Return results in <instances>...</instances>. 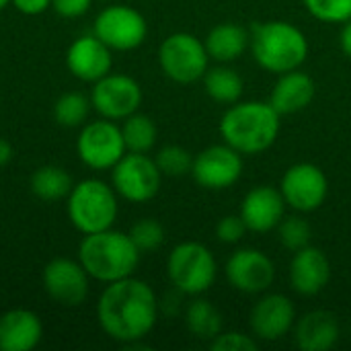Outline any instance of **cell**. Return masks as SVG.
<instances>
[{
	"label": "cell",
	"instance_id": "cell-1",
	"mask_svg": "<svg viewBox=\"0 0 351 351\" xmlns=\"http://www.w3.org/2000/svg\"><path fill=\"white\" fill-rule=\"evenodd\" d=\"M97 319L111 339L132 346L144 339L156 325V294L146 282L134 276L111 282L97 302Z\"/></svg>",
	"mask_w": 351,
	"mask_h": 351
},
{
	"label": "cell",
	"instance_id": "cell-2",
	"mask_svg": "<svg viewBox=\"0 0 351 351\" xmlns=\"http://www.w3.org/2000/svg\"><path fill=\"white\" fill-rule=\"evenodd\" d=\"M282 115L269 101H237L220 121V134L228 146L243 156H255L269 150L282 125Z\"/></svg>",
	"mask_w": 351,
	"mask_h": 351
},
{
	"label": "cell",
	"instance_id": "cell-3",
	"mask_svg": "<svg viewBox=\"0 0 351 351\" xmlns=\"http://www.w3.org/2000/svg\"><path fill=\"white\" fill-rule=\"evenodd\" d=\"M140 255L142 253L130 234L113 228L84 234L78 247V261L93 280L103 284L134 276L140 263Z\"/></svg>",
	"mask_w": 351,
	"mask_h": 351
},
{
	"label": "cell",
	"instance_id": "cell-4",
	"mask_svg": "<svg viewBox=\"0 0 351 351\" xmlns=\"http://www.w3.org/2000/svg\"><path fill=\"white\" fill-rule=\"evenodd\" d=\"M308 39L292 23L265 21L255 23L251 29V51L255 62L271 72L284 74L298 70L308 58Z\"/></svg>",
	"mask_w": 351,
	"mask_h": 351
},
{
	"label": "cell",
	"instance_id": "cell-5",
	"mask_svg": "<svg viewBox=\"0 0 351 351\" xmlns=\"http://www.w3.org/2000/svg\"><path fill=\"white\" fill-rule=\"evenodd\" d=\"M66 202L68 218L72 226L82 234L113 228L117 220V193L113 185H107L105 181L82 179L80 183H74Z\"/></svg>",
	"mask_w": 351,
	"mask_h": 351
},
{
	"label": "cell",
	"instance_id": "cell-6",
	"mask_svg": "<svg viewBox=\"0 0 351 351\" xmlns=\"http://www.w3.org/2000/svg\"><path fill=\"white\" fill-rule=\"evenodd\" d=\"M167 274L171 284L185 296H199L208 292L218 278V263L214 253L195 241L179 243L169 259Z\"/></svg>",
	"mask_w": 351,
	"mask_h": 351
},
{
	"label": "cell",
	"instance_id": "cell-7",
	"mask_svg": "<svg viewBox=\"0 0 351 351\" xmlns=\"http://www.w3.org/2000/svg\"><path fill=\"white\" fill-rule=\"evenodd\" d=\"M158 64L167 78L179 84H193L208 72L210 56L206 43L193 33H173L158 47Z\"/></svg>",
	"mask_w": 351,
	"mask_h": 351
},
{
	"label": "cell",
	"instance_id": "cell-8",
	"mask_svg": "<svg viewBox=\"0 0 351 351\" xmlns=\"http://www.w3.org/2000/svg\"><path fill=\"white\" fill-rule=\"evenodd\" d=\"M162 173L146 152H125L111 169V185L119 197L132 204H146L160 191Z\"/></svg>",
	"mask_w": 351,
	"mask_h": 351
},
{
	"label": "cell",
	"instance_id": "cell-9",
	"mask_svg": "<svg viewBox=\"0 0 351 351\" xmlns=\"http://www.w3.org/2000/svg\"><path fill=\"white\" fill-rule=\"evenodd\" d=\"M76 152L88 169L111 171L128 152L121 136V125L105 117L84 123L76 140Z\"/></svg>",
	"mask_w": 351,
	"mask_h": 351
},
{
	"label": "cell",
	"instance_id": "cell-10",
	"mask_svg": "<svg viewBox=\"0 0 351 351\" xmlns=\"http://www.w3.org/2000/svg\"><path fill=\"white\" fill-rule=\"evenodd\" d=\"M93 33L113 51H132L146 41L148 23L140 10L128 4H113L97 14Z\"/></svg>",
	"mask_w": 351,
	"mask_h": 351
},
{
	"label": "cell",
	"instance_id": "cell-11",
	"mask_svg": "<svg viewBox=\"0 0 351 351\" xmlns=\"http://www.w3.org/2000/svg\"><path fill=\"white\" fill-rule=\"evenodd\" d=\"M90 105L101 117L111 121H123L140 109L142 86L128 74L109 72L107 76L93 82Z\"/></svg>",
	"mask_w": 351,
	"mask_h": 351
},
{
	"label": "cell",
	"instance_id": "cell-12",
	"mask_svg": "<svg viewBox=\"0 0 351 351\" xmlns=\"http://www.w3.org/2000/svg\"><path fill=\"white\" fill-rule=\"evenodd\" d=\"M280 191L286 199V206L300 214H308L325 204L329 181L321 167L313 162H296L284 173Z\"/></svg>",
	"mask_w": 351,
	"mask_h": 351
},
{
	"label": "cell",
	"instance_id": "cell-13",
	"mask_svg": "<svg viewBox=\"0 0 351 351\" xmlns=\"http://www.w3.org/2000/svg\"><path fill=\"white\" fill-rule=\"evenodd\" d=\"M243 167V154L224 142L208 146L193 156L191 177L199 187L208 191H220L232 187L241 179Z\"/></svg>",
	"mask_w": 351,
	"mask_h": 351
},
{
	"label": "cell",
	"instance_id": "cell-14",
	"mask_svg": "<svg viewBox=\"0 0 351 351\" xmlns=\"http://www.w3.org/2000/svg\"><path fill=\"white\" fill-rule=\"evenodd\" d=\"M88 278L82 263L68 257L51 259L41 271L45 294L62 306H80L86 300Z\"/></svg>",
	"mask_w": 351,
	"mask_h": 351
},
{
	"label": "cell",
	"instance_id": "cell-15",
	"mask_svg": "<svg viewBox=\"0 0 351 351\" xmlns=\"http://www.w3.org/2000/svg\"><path fill=\"white\" fill-rule=\"evenodd\" d=\"M224 276L237 292L263 294L276 280V265L259 249H239L228 257Z\"/></svg>",
	"mask_w": 351,
	"mask_h": 351
},
{
	"label": "cell",
	"instance_id": "cell-16",
	"mask_svg": "<svg viewBox=\"0 0 351 351\" xmlns=\"http://www.w3.org/2000/svg\"><path fill=\"white\" fill-rule=\"evenodd\" d=\"M296 323V306L284 294H263L249 315L253 337L261 341H280Z\"/></svg>",
	"mask_w": 351,
	"mask_h": 351
},
{
	"label": "cell",
	"instance_id": "cell-17",
	"mask_svg": "<svg viewBox=\"0 0 351 351\" xmlns=\"http://www.w3.org/2000/svg\"><path fill=\"white\" fill-rule=\"evenodd\" d=\"M66 66L70 74L84 82H97L113 68V49L105 45L95 33L76 37L66 51Z\"/></svg>",
	"mask_w": 351,
	"mask_h": 351
},
{
	"label": "cell",
	"instance_id": "cell-18",
	"mask_svg": "<svg viewBox=\"0 0 351 351\" xmlns=\"http://www.w3.org/2000/svg\"><path fill=\"white\" fill-rule=\"evenodd\" d=\"M286 216V199L280 189L269 185L253 187L241 204V218L251 232H269Z\"/></svg>",
	"mask_w": 351,
	"mask_h": 351
},
{
	"label": "cell",
	"instance_id": "cell-19",
	"mask_svg": "<svg viewBox=\"0 0 351 351\" xmlns=\"http://www.w3.org/2000/svg\"><path fill=\"white\" fill-rule=\"evenodd\" d=\"M331 280V263L327 255L308 245L294 253L290 261V286L300 296H317Z\"/></svg>",
	"mask_w": 351,
	"mask_h": 351
},
{
	"label": "cell",
	"instance_id": "cell-20",
	"mask_svg": "<svg viewBox=\"0 0 351 351\" xmlns=\"http://www.w3.org/2000/svg\"><path fill=\"white\" fill-rule=\"evenodd\" d=\"M294 341L302 351H329L339 341V321L331 311H311L294 323Z\"/></svg>",
	"mask_w": 351,
	"mask_h": 351
},
{
	"label": "cell",
	"instance_id": "cell-21",
	"mask_svg": "<svg viewBox=\"0 0 351 351\" xmlns=\"http://www.w3.org/2000/svg\"><path fill=\"white\" fill-rule=\"evenodd\" d=\"M43 337L41 319L27 308H12L0 317V351H31Z\"/></svg>",
	"mask_w": 351,
	"mask_h": 351
},
{
	"label": "cell",
	"instance_id": "cell-22",
	"mask_svg": "<svg viewBox=\"0 0 351 351\" xmlns=\"http://www.w3.org/2000/svg\"><path fill=\"white\" fill-rule=\"evenodd\" d=\"M317 95V84L313 76L306 72L292 70L280 74L278 82L274 84L269 103L280 115H294L298 111H304Z\"/></svg>",
	"mask_w": 351,
	"mask_h": 351
},
{
	"label": "cell",
	"instance_id": "cell-23",
	"mask_svg": "<svg viewBox=\"0 0 351 351\" xmlns=\"http://www.w3.org/2000/svg\"><path fill=\"white\" fill-rule=\"evenodd\" d=\"M210 60H216L220 64H230L245 56V51L251 47V31L237 23H220L210 29V33L204 39Z\"/></svg>",
	"mask_w": 351,
	"mask_h": 351
},
{
	"label": "cell",
	"instance_id": "cell-24",
	"mask_svg": "<svg viewBox=\"0 0 351 351\" xmlns=\"http://www.w3.org/2000/svg\"><path fill=\"white\" fill-rule=\"evenodd\" d=\"M202 80H204V88H206L208 97L220 105H232V103L241 101L243 90H245V82H243L241 74L226 64L208 68V72L204 74Z\"/></svg>",
	"mask_w": 351,
	"mask_h": 351
},
{
	"label": "cell",
	"instance_id": "cell-25",
	"mask_svg": "<svg viewBox=\"0 0 351 351\" xmlns=\"http://www.w3.org/2000/svg\"><path fill=\"white\" fill-rule=\"evenodd\" d=\"M29 187L33 195L39 197L41 202H60L68 197L74 183L66 169L58 165H43L33 171Z\"/></svg>",
	"mask_w": 351,
	"mask_h": 351
},
{
	"label": "cell",
	"instance_id": "cell-26",
	"mask_svg": "<svg viewBox=\"0 0 351 351\" xmlns=\"http://www.w3.org/2000/svg\"><path fill=\"white\" fill-rule=\"evenodd\" d=\"M185 325L191 331V335H195L197 339L212 341L222 333L224 321H222V313L210 300L197 298L187 306Z\"/></svg>",
	"mask_w": 351,
	"mask_h": 351
},
{
	"label": "cell",
	"instance_id": "cell-27",
	"mask_svg": "<svg viewBox=\"0 0 351 351\" xmlns=\"http://www.w3.org/2000/svg\"><path fill=\"white\" fill-rule=\"evenodd\" d=\"M121 136L125 142L128 152H150L156 144L158 130L154 121L144 113H132L121 123Z\"/></svg>",
	"mask_w": 351,
	"mask_h": 351
},
{
	"label": "cell",
	"instance_id": "cell-28",
	"mask_svg": "<svg viewBox=\"0 0 351 351\" xmlns=\"http://www.w3.org/2000/svg\"><path fill=\"white\" fill-rule=\"evenodd\" d=\"M90 107V97L82 93H64L53 105V119L64 128H80L84 125Z\"/></svg>",
	"mask_w": 351,
	"mask_h": 351
},
{
	"label": "cell",
	"instance_id": "cell-29",
	"mask_svg": "<svg viewBox=\"0 0 351 351\" xmlns=\"http://www.w3.org/2000/svg\"><path fill=\"white\" fill-rule=\"evenodd\" d=\"M276 230L282 247H286L292 253L308 247L313 239V228L302 216H284V220L278 224Z\"/></svg>",
	"mask_w": 351,
	"mask_h": 351
},
{
	"label": "cell",
	"instance_id": "cell-30",
	"mask_svg": "<svg viewBox=\"0 0 351 351\" xmlns=\"http://www.w3.org/2000/svg\"><path fill=\"white\" fill-rule=\"evenodd\" d=\"M162 177H183V175H191V167H193V156L187 148L177 146V144H169L162 146L156 156H154Z\"/></svg>",
	"mask_w": 351,
	"mask_h": 351
},
{
	"label": "cell",
	"instance_id": "cell-31",
	"mask_svg": "<svg viewBox=\"0 0 351 351\" xmlns=\"http://www.w3.org/2000/svg\"><path fill=\"white\" fill-rule=\"evenodd\" d=\"M128 234H130V239L134 241V245L138 247L140 253H152V251L160 249L162 243H165V228L154 218L138 220Z\"/></svg>",
	"mask_w": 351,
	"mask_h": 351
},
{
	"label": "cell",
	"instance_id": "cell-32",
	"mask_svg": "<svg viewBox=\"0 0 351 351\" xmlns=\"http://www.w3.org/2000/svg\"><path fill=\"white\" fill-rule=\"evenodd\" d=\"M306 10L321 23H346L351 19V0H302Z\"/></svg>",
	"mask_w": 351,
	"mask_h": 351
},
{
	"label": "cell",
	"instance_id": "cell-33",
	"mask_svg": "<svg viewBox=\"0 0 351 351\" xmlns=\"http://www.w3.org/2000/svg\"><path fill=\"white\" fill-rule=\"evenodd\" d=\"M210 348L212 351H257L259 343H257V337L253 335L228 331V333H220L218 337H214L210 341Z\"/></svg>",
	"mask_w": 351,
	"mask_h": 351
},
{
	"label": "cell",
	"instance_id": "cell-34",
	"mask_svg": "<svg viewBox=\"0 0 351 351\" xmlns=\"http://www.w3.org/2000/svg\"><path fill=\"white\" fill-rule=\"evenodd\" d=\"M247 232H249V228H247L245 220L241 218V214L239 216H234V214L224 216L216 224V239L220 243H224V245H237V243H241Z\"/></svg>",
	"mask_w": 351,
	"mask_h": 351
},
{
	"label": "cell",
	"instance_id": "cell-35",
	"mask_svg": "<svg viewBox=\"0 0 351 351\" xmlns=\"http://www.w3.org/2000/svg\"><path fill=\"white\" fill-rule=\"evenodd\" d=\"M93 0H51V8L64 19H78L88 12Z\"/></svg>",
	"mask_w": 351,
	"mask_h": 351
},
{
	"label": "cell",
	"instance_id": "cell-36",
	"mask_svg": "<svg viewBox=\"0 0 351 351\" xmlns=\"http://www.w3.org/2000/svg\"><path fill=\"white\" fill-rule=\"evenodd\" d=\"M10 4H12L19 12L29 14V16H35V14L45 12V10L51 6V0H10Z\"/></svg>",
	"mask_w": 351,
	"mask_h": 351
},
{
	"label": "cell",
	"instance_id": "cell-37",
	"mask_svg": "<svg viewBox=\"0 0 351 351\" xmlns=\"http://www.w3.org/2000/svg\"><path fill=\"white\" fill-rule=\"evenodd\" d=\"M339 43H341L343 53H346L348 58H351V19L343 23V29H341V33H339Z\"/></svg>",
	"mask_w": 351,
	"mask_h": 351
},
{
	"label": "cell",
	"instance_id": "cell-38",
	"mask_svg": "<svg viewBox=\"0 0 351 351\" xmlns=\"http://www.w3.org/2000/svg\"><path fill=\"white\" fill-rule=\"evenodd\" d=\"M12 158V144L4 138H0V167L8 165Z\"/></svg>",
	"mask_w": 351,
	"mask_h": 351
},
{
	"label": "cell",
	"instance_id": "cell-39",
	"mask_svg": "<svg viewBox=\"0 0 351 351\" xmlns=\"http://www.w3.org/2000/svg\"><path fill=\"white\" fill-rule=\"evenodd\" d=\"M10 4V0H0V10H4Z\"/></svg>",
	"mask_w": 351,
	"mask_h": 351
}]
</instances>
